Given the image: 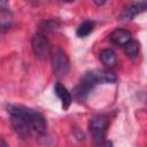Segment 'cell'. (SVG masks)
<instances>
[{"label": "cell", "instance_id": "6da1fadb", "mask_svg": "<svg viewBox=\"0 0 147 147\" xmlns=\"http://www.w3.org/2000/svg\"><path fill=\"white\" fill-rule=\"evenodd\" d=\"M7 111L10 116L11 127L21 139H28L33 134L31 127V108L17 105H7Z\"/></svg>", "mask_w": 147, "mask_h": 147}, {"label": "cell", "instance_id": "7a4b0ae2", "mask_svg": "<svg viewBox=\"0 0 147 147\" xmlns=\"http://www.w3.org/2000/svg\"><path fill=\"white\" fill-rule=\"evenodd\" d=\"M109 119L103 114H95L88 121V130L93 137L95 145H101L105 140Z\"/></svg>", "mask_w": 147, "mask_h": 147}, {"label": "cell", "instance_id": "3957f363", "mask_svg": "<svg viewBox=\"0 0 147 147\" xmlns=\"http://www.w3.org/2000/svg\"><path fill=\"white\" fill-rule=\"evenodd\" d=\"M52 68L56 77H64L70 70V61L65 52L60 47L52 52Z\"/></svg>", "mask_w": 147, "mask_h": 147}, {"label": "cell", "instance_id": "277c9868", "mask_svg": "<svg viewBox=\"0 0 147 147\" xmlns=\"http://www.w3.org/2000/svg\"><path fill=\"white\" fill-rule=\"evenodd\" d=\"M31 47L36 55V57L40 60H46L51 53V47L48 39L42 32H37L32 36L31 39Z\"/></svg>", "mask_w": 147, "mask_h": 147}, {"label": "cell", "instance_id": "5b68a950", "mask_svg": "<svg viewBox=\"0 0 147 147\" xmlns=\"http://www.w3.org/2000/svg\"><path fill=\"white\" fill-rule=\"evenodd\" d=\"M147 10V1H138V2H133L129 6H126L122 13L119 14V20L122 21H131L132 18H134L137 15L144 13Z\"/></svg>", "mask_w": 147, "mask_h": 147}, {"label": "cell", "instance_id": "8992f818", "mask_svg": "<svg viewBox=\"0 0 147 147\" xmlns=\"http://www.w3.org/2000/svg\"><path fill=\"white\" fill-rule=\"evenodd\" d=\"M109 40L116 46H125L131 41V32L125 29H116L109 34Z\"/></svg>", "mask_w": 147, "mask_h": 147}, {"label": "cell", "instance_id": "52a82bcc", "mask_svg": "<svg viewBox=\"0 0 147 147\" xmlns=\"http://www.w3.org/2000/svg\"><path fill=\"white\" fill-rule=\"evenodd\" d=\"M54 93L56 94V96L61 100V103H62V108L64 110H67L71 102H72V96L70 94V92L61 84V83H56L54 85Z\"/></svg>", "mask_w": 147, "mask_h": 147}, {"label": "cell", "instance_id": "ba28073f", "mask_svg": "<svg viewBox=\"0 0 147 147\" xmlns=\"http://www.w3.org/2000/svg\"><path fill=\"white\" fill-rule=\"evenodd\" d=\"M100 60L107 67H114L117 63V55L110 48H105L100 52Z\"/></svg>", "mask_w": 147, "mask_h": 147}, {"label": "cell", "instance_id": "9c48e42d", "mask_svg": "<svg viewBox=\"0 0 147 147\" xmlns=\"http://www.w3.org/2000/svg\"><path fill=\"white\" fill-rule=\"evenodd\" d=\"M96 72L100 84H114L117 80L116 75L109 70H96Z\"/></svg>", "mask_w": 147, "mask_h": 147}, {"label": "cell", "instance_id": "30bf717a", "mask_svg": "<svg viewBox=\"0 0 147 147\" xmlns=\"http://www.w3.org/2000/svg\"><path fill=\"white\" fill-rule=\"evenodd\" d=\"M11 20H13V15L8 10V8H1L0 24H1V30L2 31H5L6 29H9V26L11 25Z\"/></svg>", "mask_w": 147, "mask_h": 147}, {"label": "cell", "instance_id": "8fae6325", "mask_svg": "<svg viewBox=\"0 0 147 147\" xmlns=\"http://www.w3.org/2000/svg\"><path fill=\"white\" fill-rule=\"evenodd\" d=\"M93 29H94V23L92 22V21H85V22H83L79 26H78V29H77V36L78 37H86V36H88L92 31H93Z\"/></svg>", "mask_w": 147, "mask_h": 147}, {"label": "cell", "instance_id": "7c38bea8", "mask_svg": "<svg viewBox=\"0 0 147 147\" xmlns=\"http://www.w3.org/2000/svg\"><path fill=\"white\" fill-rule=\"evenodd\" d=\"M139 48H140V46H139V42L137 40H131L124 46V51H125L126 55L130 57L137 56L139 53Z\"/></svg>", "mask_w": 147, "mask_h": 147}, {"label": "cell", "instance_id": "4fadbf2b", "mask_svg": "<svg viewBox=\"0 0 147 147\" xmlns=\"http://www.w3.org/2000/svg\"><path fill=\"white\" fill-rule=\"evenodd\" d=\"M59 22L57 21H53V20H48V21H42L39 23V29L44 32V31H54L59 28Z\"/></svg>", "mask_w": 147, "mask_h": 147}, {"label": "cell", "instance_id": "5bb4252c", "mask_svg": "<svg viewBox=\"0 0 147 147\" xmlns=\"http://www.w3.org/2000/svg\"><path fill=\"white\" fill-rule=\"evenodd\" d=\"M102 147H114V146H113V142H111V141H106V142L102 145Z\"/></svg>", "mask_w": 147, "mask_h": 147}, {"label": "cell", "instance_id": "9a60e30c", "mask_svg": "<svg viewBox=\"0 0 147 147\" xmlns=\"http://www.w3.org/2000/svg\"><path fill=\"white\" fill-rule=\"evenodd\" d=\"M0 147H8V145H7V142H6V140L2 138L1 139V142H0Z\"/></svg>", "mask_w": 147, "mask_h": 147}, {"label": "cell", "instance_id": "2e32d148", "mask_svg": "<svg viewBox=\"0 0 147 147\" xmlns=\"http://www.w3.org/2000/svg\"><path fill=\"white\" fill-rule=\"evenodd\" d=\"M94 3H96V5H99V6H100V5H103V3H105V1H101V2H99V1H94Z\"/></svg>", "mask_w": 147, "mask_h": 147}]
</instances>
